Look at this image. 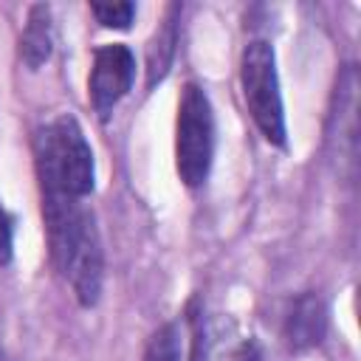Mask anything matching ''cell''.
I'll use <instances>...</instances> for the list:
<instances>
[{
	"mask_svg": "<svg viewBox=\"0 0 361 361\" xmlns=\"http://www.w3.org/2000/svg\"><path fill=\"white\" fill-rule=\"evenodd\" d=\"M195 361H259V347L231 319L200 316Z\"/></svg>",
	"mask_w": 361,
	"mask_h": 361,
	"instance_id": "6",
	"label": "cell"
},
{
	"mask_svg": "<svg viewBox=\"0 0 361 361\" xmlns=\"http://www.w3.org/2000/svg\"><path fill=\"white\" fill-rule=\"evenodd\" d=\"M54 48V31H51V8L45 3H37L28 8L25 28L20 34V59L37 71L39 65L48 62Z\"/></svg>",
	"mask_w": 361,
	"mask_h": 361,
	"instance_id": "9",
	"label": "cell"
},
{
	"mask_svg": "<svg viewBox=\"0 0 361 361\" xmlns=\"http://www.w3.org/2000/svg\"><path fill=\"white\" fill-rule=\"evenodd\" d=\"M135 79V56L127 45L110 42L96 48L93 68L87 76V99L96 113L107 116L133 87Z\"/></svg>",
	"mask_w": 361,
	"mask_h": 361,
	"instance_id": "5",
	"label": "cell"
},
{
	"mask_svg": "<svg viewBox=\"0 0 361 361\" xmlns=\"http://www.w3.org/2000/svg\"><path fill=\"white\" fill-rule=\"evenodd\" d=\"M355 110H358V76H355V68L347 65L338 76L336 107L330 113V121H336L330 141L336 144V152H338V169L355 166V152H358V113Z\"/></svg>",
	"mask_w": 361,
	"mask_h": 361,
	"instance_id": "7",
	"label": "cell"
},
{
	"mask_svg": "<svg viewBox=\"0 0 361 361\" xmlns=\"http://www.w3.org/2000/svg\"><path fill=\"white\" fill-rule=\"evenodd\" d=\"M34 164H37L39 192H56L76 200H85L93 192V180H96L93 149L79 121L68 113L51 118L37 130Z\"/></svg>",
	"mask_w": 361,
	"mask_h": 361,
	"instance_id": "2",
	"label": "cell"
},
{
	"mask_svg": "<svg viewBox=\"0 0 361 361\" xmlns=\"http://www.w3.org/2000/svg\"><path fill=\"white\" fill-rule=\"evenodd\" d=\"M39 197L51 262L68 279L76 302L82 307H93L102 296L104 279V257L96 217L76 197L56 192H39Z\"/></svg>",
	"mask_w": 361,
	"mask_h": 361,
	"instance_id": "1",
	"label": "cell"
},
{
	"mask_svg": "<svg viewBox=\"0 0 361 361\" xmlns=\"http://www.w3.org/2000/svg\"><path fill=\"white\" fill-rule=\"evenodd\" d=\"M11 251H14V231H11V217L0 203V265L11 262Z\"/></svg>",
	"mask_w": 361,
	"mask_h": 361,
	"instance_id": "13",
	"label": "cell"
},
{
	"mask_svg": "<svg viewBox=\"0 0 361 361\" xmlns=\"http://www.w3.org/2000/svg\"><path fill=\"white\" fill-rule=\"evenodd\" d=\"M327 330V307L322 296L316 293H302L290 302L288 316H285V338L290 350H310L322 344Z\"/></svg>",
	"mask_w": 361,
	"mask_h": 361,
	"instance_id": "8",
	"label": "cell"
},
{
	"mask_svg": "<svg viewBox=\"0 0 361 361\" xmlns=\"http://www.w3.org/2000/svg\"><path fill=\"white\" fill-rule=\"evenodd\" d=\"M90 14L104 28H127L135 17V6L133 3H90Z\"/></svg>",
	"mask_w": 361,
	"mask_h": 361,
	"instance_id": "12",
	"label": "cell"
},
{
	"mask_svg": "<svg viewBox=\"0 0 361 361\" xmlns=\"http://www.w3.org/2000/svg\"><path fill=\"white\" fill-rule=\"evenodd\" d=\"M144 361H180V333L172 322L161 324L149 336L147 350H144Z\"/></svg>",
	"mask_w": 361,
	"mask_h": 361,
	"instance_id": "11",
	"label": "cell"
},
{
	"mask_svg": "<svg viewBox=\"0 0 361 361\" xmlns=\"http://www.w3.org/2000/svg\"><path fill=\"white\" fill-rule=\"evenodd\" d=\"M212 155H214L212 102L203 93V87L189 82L180 90L178 118H175V169L183 186L195 189L209 178Z\"/></svg>",
	"mask_w": 361,
	"mask_h": 361,
	"instance_id": "4",
	"label": "cell"
},
{
	"mask_svg": "<svg viewBox=\"0 0 361 361\" xmlns=\"http://www.w3.org/2000/svg\"><path fill=\"white\" fill-rule=\"evenodd\" d=\"M240 87L245 107L268 144L285 147V107L271 42L251 39L240 56Z\"/></svg>",
	"mask_w": 361,
	"mask_h": 361,
	"instance_id": "3",
	"label": "cell"
},
{
	"mask_svg": "<svg viewBox=\"0 0 361 361\" xmlns=\"http://www.w3.org/2000/svg\"><path fill=\"white\" fill-rule=\"evenodd\" d=\"M178 14H180V6H169L166 17L161 20V25L155 28L147 45V87H155L172 65L175 42H178Z\"/></svg>",
	"mask_w": 361,
	"mask_h": 361,
	"instance_id": "10",
	"label": "cell"
}]
</instances>
